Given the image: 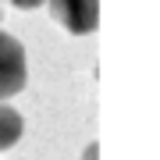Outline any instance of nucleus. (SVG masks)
<instances>
[{"instance_id": "obj_1", "label": "nucleus", "mask_w": 160, "mask_h": 160, "mask_svg": "<svg viewBox=\"0 0 160 160\" xmlns=\"http://www.w3.org/2000/svg\"><path fill=\"white\" fill-rule=\"evenodd\" d=\"M29 82V61H25V46L18 36L0 29V103L25 89Z\"/></svg>"}, {"instance_id": "obj_2", "label": "nucleus", "mask_w": 160, "mask_h": 160, "mask_svg": "<svg viewBox=\"0 0 160 160\" xmlns=\"http://www.w3.org/2000/svg\"><path fill=\"white\" fill-rule=\"evenodd\" d=\"M53 22L71 36H92L100 25V0H46Z\"/></svg>"}, {"instance_id": "obj_3", "label": "nucleus", "mask_w": 160, "mask_h": 160, "mask_svg": "<svg viewBox=\"0 0 160 160\" xmlns=\"http://www.w3.org/2000/svg\"><path fill=\"white\" fill-rule=\"evenodd\" d=\"M25 135V118L22 110H14L11 103H0V153L14 149Z\"/></svg>"}, {"instance_id": "obj_4", "label": "nucleus", "mask_w": 160, "mask_h": 160, "mask_svg": "<svg viewBox=\"0 0 160 160\" xmlns=\"http://www.w3.org/2000/svg\"><path fill=\"white\" fill-rule=\"evenodd\" d=\"M11 7H18V11H32V7H39V4H46V0H7Z\"/></svg>"}, {"instance_id": "obj_5", "label": "nucleus", "mask_w": 160, "mask_h": 160, "mask_svg": "<svg viewBox=\"0 0 160 160\" xmlns=\"http://www.w3.org/2000/svg\"><path fill=\"white\" fill-rule=\"evenodd\" d=\"M82 160H100V149H96V142H89L86 149H82Z\"/></svg>"}, {"instance_id": "obj_6", "label": "nucleus", "mask_w": 160, "mask_h": 160, "mask_svg": "<svg viewBox=\"0 0 160 160\" xmlns=\"http://www.w3.org/2000/svg\"><path fill=\"white\" fill-rule=\"evenodd\" d=\"M4 7H7V0H0V18H4Z\"/></svg>"}]
</instances>
